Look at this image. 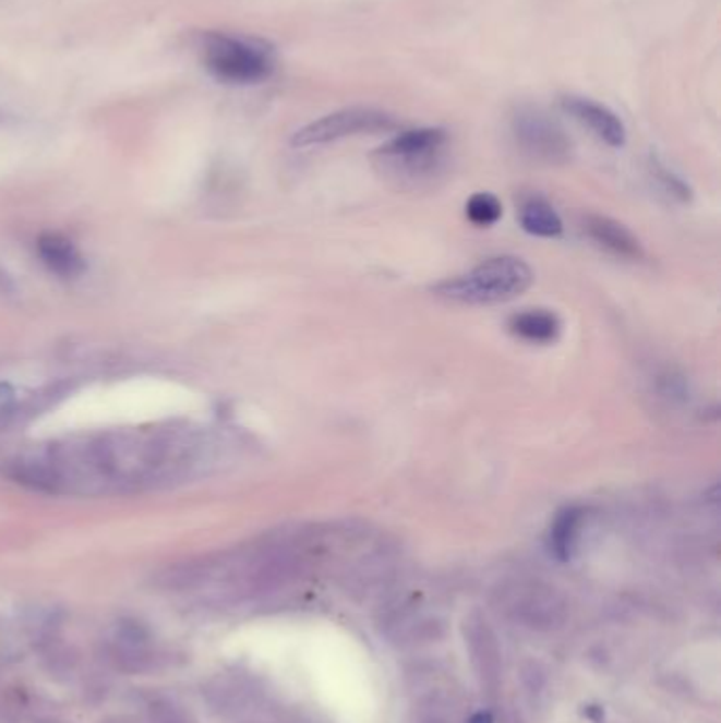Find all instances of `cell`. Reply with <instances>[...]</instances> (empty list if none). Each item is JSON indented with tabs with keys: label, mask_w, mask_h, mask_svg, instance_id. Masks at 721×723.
I'll return each instance as SVG.
<instances>
[{
	"label": "cell",
	"mask_w": 721,
	"mask_h": 723,
	"mask_svg": "<svg viewBox=\"0 0 721 723\" xmlns=\"http://www.w3.org/2000/svg\"><path fill=\"white\" fill-rule=\"evenodd\" d=\"M520 227L536 238H556L563 233V220L544 200H529L520 207Z\"/></svg>",
	"instance_id": "7c38bea8"
},
{
	"label": "cell",
	"mask_w": 721,
	"mask_h": 723,
	"mask_svg": "<svg viewBox=\"0 0 721 723\" xmlns=\"http://www.w3.org/2000/svg\"><path fill=\"white\" fill-rule=\"evenodd\" d=\"M206 64L223 81L259 83L274 72V51L261 40L212 36L206 45Z\"/></svg>",
	"instance_id": "3957f363"
},
{
	"label": "cell",
	"mask_w": 721,
	"mask_h": 723,
	"mask_svg": "<svg viewBox=\"0 0 721 723\" xmlns=\"http://www.w3.org/2000/svg\"><path fill=\"white\" fill-rule=\"evenodd\" d=\"M658 178H660V182L664 184V189H666L671 195L680 197L682 202H687V200L692 197V193H689V186H687L686 182H684L682 178H677L675 173H671L669 170H664V168H660V166H658Z\"/></svg>",
	"instance_id": "5bb4252c"
},
{
	"label": "cell",
	"mask_w": 721,
	"mask_h": 723,
	"mask_svg": "<svg viewBox=\"0 0 721 723\" xmlns=\"http://www.w3.org/2000/svg\"><path fill=\"white\" fill-rule=\"evenodd\" d=\"M563 110L572 115L576 121H580L585 128H588L594 136L603 140L610 146H622L626 142V128L620 121L618 115L612 112L608 106L588 100V98H578L569 96L563 98Z\"/></svg>",
	"instance_id": "52a82bcc"
},
{
	"label": "cell",
	"mask_w": 721,
	"mask_h": 723,
	"mask_svg": "<svg viewBox=\"0 0 721 723\" xmlns=\"http://www.w3.org/2000/svg\"><path fill=\"white\" fill-rule=\"evenodd\" d=\"M518 146L533 159L561 166L572 159V140L565 130L538 106H520L513 117Z\"/></svg>",
	"instance_id": "5b68a950"
},
{
	"label": "cell",
	"mask_w": 721,
	"mask_h": 723,
	"mask_svg": "<svg viewBox=\"0 0 721 723\" xmlns=\"http://www.w3.org/2000/svg\"><path fill=\"white\" fill-rule=\"evenodd\" d=\"M516 337L529 344H554L561 335V320L549 310H525L516 313L508 322Z\"/></svg>",
	"instance_id": "8fae6325"
},
{
	"label": "cell",
	"mask_w": 721,
	"mask_h": 723,
	"mask_svg": "<svg viewBox=\"0 0 721 723\" xmlns=\"http://www.w3.org/2000/svg\"><path fill=\"white\" fill-rule=\"evenodd\" d=\"M586 231L599 245H603L605 250H610L616 256L630 258V261L644 256V248H641L639 240L614 218L588 216L586 218Z\"/></svg>",
	"instance_id": "ba28073f"
},
{
	"label": "cell",
	"mask_w": 721,
	"mask_h": 723,
	"mask_svg": "<svg viewBox=\"0 0 721 723\" xmlns=\"http://www.w3.org/2000/svg\"><path fill=\"white\" fill-rule=\"evenodd\" d=\"M396 128V119L378 108L371 106H351L322 119L311 121L310 125L301 128L292 136V146L308 148V146H322L337 140L362 136V134H381Z\"/></svg>",
	"instance_id": "277c9868"
},
{
	"label": "cell",
	"mask_w": 721,
	"mask_h": 723,
	"mask_svg": "<svg viewBox=\"0 0 721 723\" xmlns=\"http://www.w3.org/2000/svg\"><path fill=\"white\" fill-rule=\"evenodd\" d=\"M472 723H491V715H484V713H481V715H477V718L472 720Z\"/></svg>",
	"instance_id": "9a60e30c"
},
{
	"label": "cell",
	"mask_w": 721,
	"mask_h": 723,
	"mask_svg": "<svg viewBox=\"0 0 721 723\" xmlns=\"http://www.w3.org/2000/svg\"><path fill=\"white\" fill-rule=\"evenodd\" d=\"M533 281L531 267L516 256L489 258L464 276L450 277L432 288L441 299L464 305H493L513 301Z\"/></svg>",
	"instance_id": "7a4b0ae2"
},
{
	"label": "cell",
	"mask_w": 721,
	"mask_h": 723,
	"mask_svg": "<svg viewBox=\"0 0 721 723\" xmlns=\"http://www.w3.org/2000/svg\"><path fill=\"white\" fill-rule=\"evenodd\" d=\"M468 218L479 227H491L502 218V204L491 193H477L466 204Z\"/></svg>",
	"instance_id": "4fadbf2b"
},
{
	"label": "cell",
	"mask_w": 721,
	"mask_h": 723,
	"mask_svg": "<svg viewBox=\"0 0 721 723\" xmlns=\"http://www.w3.org/2000/svg\"><path fill=\"white\" fill-rule=\"evenodd\" d=\"M197 436L180 430L115 432L17 457L7 477L38 493L103 495L172 481L200 459Z\"/></svg>",
	"instance_id": "6da1fadb"
},
{
	"label": "cell",
	"mask_w": 721,
	"mask_h": 723,
	"mask_svg": "<svg viewBox=\"0 0 721 723\" xmlns=\"http://www.w3.org/2000/svg\"><path fill=\"white\" fill-rule=\"evenodd\" d=\"M447 142V134L441 128H419L398 134L378 148L383 161L392 164L394 168H402V172H428L436 166L438 153Z\"/></svg>",
	"instance_id": "8992f818"
},
{
	"label": "cell",
	"mask_w": 721,
	"mask_h": 723,
	"mask_svg": "<svg viewBox=\"0 0 721 723\" xmlns=\"http://www.w3.org/2000/svg\"><path fill=\"white\" fill-rule=\"evenodd\" d=\"M586 513L578 506L561 510L550 527L549 546L556 561L567 563L576 556Z\"/></svg>",
	"instance_id": "30bf717a"
},
{
	"label": "cell",
	"mask_w": 721,
	"mask_h": 723,
	"mask_svg": "<svg viewBox=\"0 0 721 723\" xmlns=\"http://www.w3.org/2000/svg\"><path fill=\"white\" fill-rule=\"evenodd\" d=\"M38 256L43 261V265L60 277H76L85 272V263L81 252L76 250V245L60 236V233H45L38 238L36 243Z\"/></svg>",
	"instance_id": "9c48e42d"
}]
</instances>
